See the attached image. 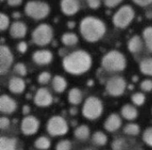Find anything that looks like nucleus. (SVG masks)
<instances>
[{"instance_id": "24", "label": "nucleus", "mask_w": 152, "mask_h": 150, "mask_svg": "<svg viewBox=\"0 0 152 150\" xmlns=\"http://www.w3.org/2000/svg\"><path fill=\"white\" fill-rule=\"evenodd\" d=\"M17 140L2 136L0 138V150H16Z\"/></svg>"}, {"instance_id": "15", "label": "nucleus", "mask_w": 152, "mask_h": 150, "mask_svg": "<svg viewBox=\"0 0 152 150\" xmlns=\"http://www.w3.org/2000/svg\"><path fill=\"white\" fill-rule=\"evenodd\" d=\"M61 11L67 16L75 15L80 9L79 0H61Z\"/></svg>"}, {"instance_id": "19", "label": "nucleus", "mask_w": 152, "mask_h": 150, "mask_svg": "<svg viewBox=\"0 0 152 150\" xmlns=\"http://www.w3.org/2000/svg\"><path fill=\"white\" fill-rule=\"evenodd\" d=\"M143 45H144V41L138 35L133 36L129 39V41L127 42V48H128V51L131 53H138V52H140L142 50Z\"/></svg>"}, {"instance_id": "34", "label": "nucleus", "mask_w": 152, "mask_h": 150, "mask_svg": "<svg viewBox=\"0 0 152 150\" xmlns=\"http://www.w3.org/2000/svg\"><path fill=\"white\" fill-rule=\"evenodd\" d=\"M10 19L9 17L4 14V12L0 13V30L1 31H4L6 30L8 28H10Z\"/></svg>"}, {"instance_id": "36", "label": "nucleus", "mask_w": 152, "mask_h": 150, "mask_svg": "<svg viewBox=\"0 0 152 150\" xmlns=\"http://www.w3.org/2000/svg\"><path fill=\"white\" fill-rule=\"evenodd\" d=\"M142 141L148 146L152 147V126L148 127L144 130L142 133Z\"/></svg>"}, {"instance_id": "32", "label": "nucleus", "mask_w": 152, "mask_h": 150, "mask_svg": "<svg viewBox=\"0 0 152 150\" xmlns=\"http://www.w3.org/2000/svg\"><path fill=\"white\" fill-rule=\"evenodd\" d=\"M126 141L124 138H117L111 143L112 150H126Z\"/></svg>"}, {"instance_id": "10", "label": "nucleus", "mask_w": 152, "mask_h": 150, "mask_svg": "<svg viewBox=\"0 0 152 150\" xmlns=\"http://www.w3.org/2000/svg\"><path fill=\"white\" fill-rule=\"evenodd\" d=\"M13 62V55L7 45H0V74L5 75Z\"/></svg>"}, {"instance_id": "18", "label": "nucleus", "mask_w": 152, "mask_h": 150, "mask_svg": "<svg viewBox=\"0 0 152 150\" xmlns=\"http://www.w3.org/2000/svg\"><path fill=\"white\" fill-rule=\"evenodd\" d=\"M8 89L12 93L14 94L22 93L26 89V83L21 77L13 76L8 82Z\"/></svg>"}, {"instance_id": "1", "label": "nucleus", "mask_w": 152, "mask_h": 150, "mask_svg": "<svg viewBox=\"0 0 152 150\" xmlns=\"http://www.w3.org/2000/svg\"><path fill=\"white\" fill-rule=\"evenodd\" d=\"M93 64V59L89 52L85 50H77L68 55L62 60V68L64 70L71 75L79 76L89 71Z\"/></svg>"}, {"instance_id": "30", "label": "nucleus", "mask_w": 152, "mask_h": 150, "mask_svg": "<svg viewBox=\"0 0 152 150\" xmlns=\"http://www.w3.org/2000/svg\"><path fill=\"white\" fill-rule=\"evenodd\" d=\"M124 133L129 136H137L140 132H141V128L139 126V125L134 124V123H130L126 125V126L124 127Z\"/></svg>"}, {"instance_id": "14", "label": "nucleus", "mask_w": 152, "mask_h": 150, "mask_svg": "<svg viewBox=\"0 0 152 150\" xmlns=\"http://www.w3.org/2000/svg\"><path fill=\"white\" fill-rule=\"evenodd\" d=\"M17 109L16 101L7 94H3L0 97V111L4 115H11Z\"/></svg>"}, {"instance_id": "23", "label": "nucleus", "mask_w": 152, "mask_h": 150, "mask_svg": "<svg viewBox=\"0 0 152 150\" xmlns=\"http://www.w3.org/2000/svg\"><path fill=\"white\" fill-rule=\"evenodd\" d=\"M90 134H91L90 128L86 125H81L77 126L74 131L75 138L79 141H86L90 137Z\"/></svg>"}, {"instance_id": "28", "label": "nucleus", "mask_w": 152, "mask_h": 150, "mask_svg": "<svg viewBox=\"0 0 152 150\" xmlns=\"http://www.w3.org/2000/svg\"><path fill=\"white\" fill-rule=\"evenodd\" d=\"M34 147L38 150L49 149L51 147V141L49 138L45 136H40L35 141Z\"/></svg>"}, {"instance_id": "41", "label": "nucleus", "mask_w": 152, "mask_h": 150, "mask_svg": "<svg viewBox=\"0 0 152 150\" xmlns=\"http://www.w3.org/2000/svg\"><path fill=\"white\" fill-rule=\"evenodd\" d=\"M88 6L91 9L96 10L101 6V0H86Z\"/></svg>"}, {"instance_id": "43", "label": "nucleus", "mask_w": 152, "mask_h": 150, "mask_svg": "<svg viewBox=\"0 0 152 150\" xmlns=\"http://www.w3.org/2000/svg\"><path fill=\"white\" fill-rule=\"evenodd\" d=\"M133 2L142 7H145L148 6L150 4H152V0H133Z\"/></svg>"}, {"instance_id": "17", "label": "nucleus", "mask_w": 152, "mask_h": 150, "mask_svg": "<svg viewBox=\"0 0 152 150\" xmlns=\"http://www.w3.org/2000/svg\"><path fill=\"white\" fill-rule=\"evenodd\" d=\"M27 26L24 22L16 20L12 22L9 28V34L12 38L15 39H20L26 36L27 34Z\"/></svg>"}, {"instance_id": "22", "label": "nucleus", "mask_w": 152, "mask_h": 150, "mask_svg": "<svg viewBox=\"0 0 152 150\" xmlns=\"http://www.w3.org/2000/svg\"><path fill=\"white\" fill-rule=\"evenodd\" d=\"M83 93L79 88L74 87L69 90L68 93V100L71 105H78L82 102Z\"/></svg>"}, {"instance_id": "8", "label": "nucleus", "mask_w": 152, "mask_h": 150, "mask_svg": "<svg viewBox=\"0 0 152 150\" xmlns=\"http://www.w3.org/2000/svg\"><path fill=\"white\" fill-rule=\"evenodd\" d=\"M46 131L53 137L63 136L69 132V125L64 117L61 116H53L46 123Z\"/></svg>"}, {"instance_id": "31", "label": "nucleus", "mask_w": 152, "mask_h": 150, "mask_svg": "<svg viewBox=\"0 0 152 150\" xmlns=\"http://www.w3.org/2000/svg\"><path fill=\"white\" fill-rule=\"evenodd\" d=\"M131 100H132V102L134 105L140 107L145 103L146 97H145L144 93H142V92H135L131 96Z\"/></svg>"}, {"instance_id": "42", "label": "nucleus", "mask_w": 152, "mask_h": 150, "mask_svg": "<svg viewBox=\"0 0 152 150\" xmlns=\"http://www.w3.org/2000/svg\"><path fill=\"white\" fill-rule=\"evenodd\" d=\"M17 50L19 51V52L20 53H25L28 50V44L24 41H21L17 45Z\"/></svg>"}, {"instance_id": "6", "label": "nucleus", "mask_w": 152, "mask_h": 150, "mask_svg": "<svg viewBox=\"0 0 152 150\" xmlns=\"http://www.w3.org/2000/svg\"><path fill=\"white\" fill-rule=\"evenodd\" d=\"M53 37V29L47 23H41L34 28L31 33L32 42L38 46L49 44Z\"/></svg>"}, {"instance_id": "5", "label": "nucleus", "mask_w": 152, "mask_h": 150, "mask_svg": "<svg viewBox=\"0 0 152 150\" xmlns=\"http://www.w3.org/2000/svg\"><path fill=\"white\" fill-rule=\"evenodd\" d=\"M103 112L102 101L96 96H89L82 107V115L87 120L98 119Z\"/></svg>"}, {"instance_id": "9", "label": "nucleus", "mask_w": 152, "mask_h": 150, "mask_svg": "<svg viewBox=\"0 0 152 150\" xmlns=\"http://www.w3.org/2000/svg\"><path fill=\"white\" fill-rule=\"evenodd\" d=\"M106 92L112 97H119L124 94L126 89V81L124 77L114 76L108 79L105 84Z\"/></svg>"}, {"instance_id": "45", "label": "nucleus", "mask_w": 152, "mask_h": 150, "mask_svg": "<svg viewBox=\"0 0 152 150\" xmlns=\"http://www.w3.org/2000/svg\"><path fill=\"white\" fill-rule=\"evenodd\" d=\"M29 112H30V107L28 105H24L23 108H22V113H23V115L25 117L26 116H28Z\"/></svg>"}, {"instance_id": "20", "label": "nucleus", "mask_w": 152, "mask_h": 150, "mask_svg": "<svg viewBox=\"0 0 152 150\" xmlns=\"http://www.w3.org/2000/svg\"><path fill=\"white\" fill-rule=\"evenodd\" d=\"M121 116L123 118L128 121H133L138 117V110L134 105L132 104H125L121 108Z\"/></svg>"}, {"instance_id": "11", "label": "nucleus", "mask_w": 152, "mask_h": 150, "mask_svg": "<svg viewBox=\"0 0 152 150\" xmlns=\"http://www.w3.org/2000/svg\"><path fill=\"white\" fill-rule=\"evenodd\" d=\"M40 126L39 120L34 116H26L20 123V131L26 136H31L37 133Z\"/></svg>"}, {"instance_id": "21", "label": "nucleus", "mask_w": 152, "mask_h": 150, "mask_svg": "<svg viewBox=\"0 0 152 150\" xmlns=\"http://www.w3.org/2000/svg\"><path fill=\"white\" fill-rule=\"evenodd\" d=\"M52 86L55 92L62 93L67 89L68 83L63 76H61L60 75H56L52 79Z\"/></svg>"}, {"instance_id": "27", "label": "nucleus", "mask_w": 152, "mask_h": 150, "mask_svg": "<svg viewBox=\"0 0 152 150\" xmlns=\"http://www.w3.org/2000/svg\"><path fill=\"white\" fill-rule=\"evenodd\" d=\"M92 141L96 146H105L108 142V137L103 132L97 131L93 134Z\"/></svg>"}, {"instance_id": "46", "label": "nucleus", "mask_w": 152, "mask_h": 150, "mask_svg": "<svg viewBox=\"0 0 152 150\" xmlns=\"http://www.w3.org/2000/svg\"><path fill=\"white\" fill-rule=\"evenodd\" d=\"M68 27H69V28H73L75 27V22H74V21H69V22H68Z\"/></svg>"}, {"instance_id": "35", "label": "nucleus", "mask_w": 152, "mask_h": 150, "mask_svg": "<svg viewBox=\"0 0 152 150\" xmlns=\"http://www.w3.org/2000/svg\"><path fill=\"white\" fill-rule=\"evenodd\" d=\"M71 149L72 143L69 140H61L55 146V150H71Z\"/></svg>"}, {"instance_id": "29", "label": "nucleus", "mask_w": 152, "mask_h": 150, "mask_svg": "<svg viewBox=\"0 0 152 150\" xmlns=\"http://www.w3.org/2000/svg\"><path fill=\"white\" fill-rule=\"evenodd\" d=\"M142 39L149 52H152V26L146 27L142 31Z\"/></svg>"}, {"instance_id": "4", "label": "nucleus", "mask_w": 152, "mask_h": 150, "mask_svg": "<svg viewBox=\"0 0 152 150\" xmlns=\"http://www.w3.org/2000/svg\"><path fill=\"white\" fill-rule=\"evenodd\" d=\"M50 11L49 4L41 0H30L26 3L24 7L25 14L36 20L45 19L49 15Z\"/></svg>"}, {"instance_id": "49", "label": "nucleus", "mask_w": 152, "mask_h": 150, "mask_svg": "<svg viewBox=\"0 0 152 150\" xmlns=\"http://www.w3.org/2000/svg\"><path fill=\"white\" fill-rule=\"evenodd\" d=\"M4 0H1V2H4Z\"/></svg>"}, {"instance_id": "26", "label": "nucleus", "mask_w": 152, "mask_h": 150, "mask_svg": "<svg viewBox=\"0 0 152 150\" xmlns=\"http://www.w3.org/2000/svg\"><path fill=\"white\" fill-rule=\"evenodd\" d=\"M139 68L143 75L152 76V57L143 59L140 62Z\"/></svg>"}, {"instance_id": "3", "label": "nucleus", "mask_w": 152, "mask_h": 150, "mask_svg": "<svg viewBox=\"0 0 152 150\" xmlns=\"http://www.w3.org/2000/svg\"><path fill=\"white\" fill-rule=\"evenodd\" d=\"M101 64L108 72H120L126 68V58L121 52L111 50L103 55Z\"/></svg>"}, {"instance_id": "16", "label": "nucleus", "mask_w": 152, "mask_h": 150, "mask_svg": "<svg viewBox=\"0 0 152 150\" xmlns=\"http://www.w3.org/2000/svg\"><path fill=\"white\" fill-rule=\"evenodd\" d=\"M104 129L109 133H115L122 126V119L118 114H110L104 122Z\"/></svg>"}, {"instance_id": "25", "label": "nucleus", "mask_w": 152, "mask_h": 150, "mask_svg": "<svg viewBox=\"0 0 152 150\" xmlns=\"http://www.w3.org/2000/svg\"><path fill=\"white\" fill-rule=\"evenodd\" d=\"M61 43L66 46H72L77 44L78 42V36L77 34L73 32H66L62 34L61 36Z\"/></svg>"}, {"instance_id": "47", "label": "nucleus", "mask_w": 152, "mask_h": 150, "mask_svg": "<svg viewBox=\"0 0 152 150\" xmlns=\"http://www.w3.org/2000/svg\"><path fill=\"white\" fill-rule=\"evenodd\" d=\"M70 114L71 115H76L77 114V109L76 108H70Z\"/></svg>"}, {"instance_id": "13", "label": "nucleus", "mask_w": 152, "mask_h": 150, "mask_svg": "<svg viewBox=\"0 0 152 150\" xmlns=\"http://www.w3.org/2000/svg\"><path fill=\"white\" fill-rule=\"evenodd\" d=\"M53 59V54L51 51L49 50H37L33 52L32 54V60L33 61L40 66H45L48 65L52 62Z\"/></svg>"}, {"instance_id": "39", "label": "nucleus", "mask_w": 152, "mask_h": 150, "mask_svg": "<svg viewBox=\"0 0 152 150\" xmlns=\"http://www.w3.org/2000/svg\"><path fill=\"white\" fill-rule=\"evenodd\" d=\"M11 125L10 119L6 117H2L0 118V129L1 130H5L7 128H9Z\"/></svg>"}, {"instance_id": "38", "label": "nucleus", "mask_w": 152, "mask_h": 150, "mask_svg": "<svg viewBox=\"0 0 152 150\" xmlns=\"http://www.w3.org/2000/svg\"><path fill=\"white\" fill-rule=\"evenodd\" d=\"M140 88L142 91L145 92H150L152 91V80L151 79H144L140 84Z\"/></svg>"}, {"instance_id": "12", "label": "nucleus", "mask_w": 152, "mask_h": 150, "mask_svg": "<svg viewBox=\"0 0 152 150\" xmlns=\"http://www.w3.org/2000/svg\"><path fill=\"white\" fill-rule=\"evenodd\" d=\"M33 101H34L35 105H37V107L47 108L53 104V98L52 93L50 92V91L47 88L41 87L36 92Z\"/></svg>"}, {"instance_id": "7", "label": "nucleus", "mask_w": 152, "mask_h": 150, "mask_svg": "<svg viewBox=\"0 0 152 150\" xmlns=\"http://www.w3.org/2000/svg\"><path fill=\"white\" fill-rule=\"evenodd\" d=\"M135 17V12L134 8L129 4L121 6L113 15L112 23L118 28H127Z\"/></svg>"}, {"instance_id": "37", "label": "nucleus", "mask_w": 152, "mask_h": 150, "mask_svg": "<svg viewBox=\"0 0 152 150\" xmlns=\"http://www.w3.org/2000/svg\"><path fill=\"white\" fill-rule=\"evenodd\" d=\"M51 78H52V76L49 72L47 71H44L42 73H40L37 76V82L40 84H47L50 81H51Z\"/></svg>"}, {"instance_id": "40", "label": "nucleus", "mask_w": 152, "mask_h": 150, "mask_svg": "<svg viewBox=\"0 0 152 150\" xmlns=\"http://www.w3.org/2000/svg\"><path fill=\"white\" fill-rule=\"evenodd\" d=\"M122 2L123 0H104V5L108 8H114Z\"/></svg>"}, {"instance_id": "44", "label": "nucleus", "mask_w": 152, "mask_h": 150, "mask_svg": "<svg viewBox=\"0 0 152 150\" xmlns=\"http://www.w3.org/2000/svg\"><path fill=\"white\" fill-rule=\"evenodd\" d=\"M23 0H7V4L10 6H19L21 4Z\"/></svg>"}, {"instance_id": "33", "label": "nucleus", "mask_w": 152, "mask_h": 150, "mask_svg": "<svg viewBox=\"0 0 152 150\" xmlns=\"http://www.w3.org/2000/svg\"><path fill=\"white\" fill-rule=\"evenodd\" d=\"M13 71L20 76H25L28 74V69L27 67L24 63L22 62H18L14 65L13 67Z\"/></svg>"}, {"instance_id": "2", "label": "nucleus", "mask_w": 152, "mask_h": 150, "mask_svg": "<svg viewBox=\"0 0 152 150\" xmlns=\"http://www.w3.org/2000/svg\"><path fill=\"white\" fill-rule=\"evenodd\" d=\"M107 28L103 20L94 16H86L83 18L79 24V31L82 37L89 43H96L101 40Z\"/></svg>"}, {"instance_id": "48", "label": "nucleus", "mask_w": 152, "mask_h": 150, "mask_svg": "<svg viewBox=\"0 0 152 150\" xmlns=\"http://www.w3.org/2000/svg\"><path fill=\"white\" fill-rule=\"evenodd\" d=\"M84 150H92V149H84Z\"/></svg>"}]
</instances>
